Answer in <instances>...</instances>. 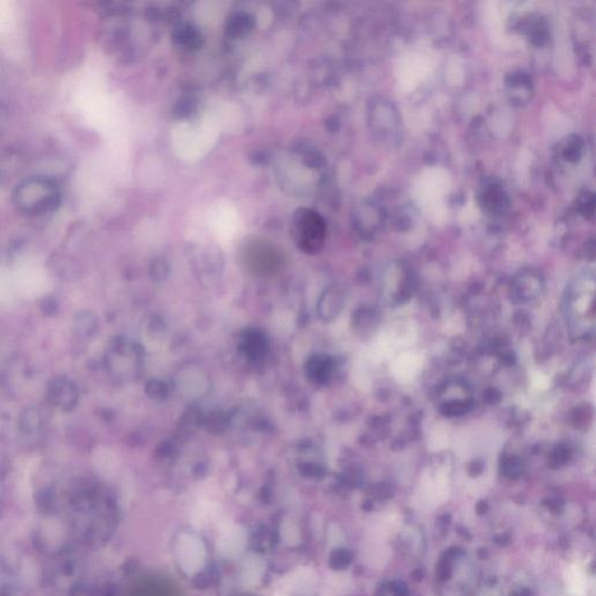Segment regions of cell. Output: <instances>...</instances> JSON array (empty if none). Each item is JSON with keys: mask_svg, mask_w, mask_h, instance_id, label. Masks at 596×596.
Returning a JSON list of instances; mask_svg holds the SVG:
<instances>
[{"mask_svg": "<svg viewBox=\"0 0 596 596\" xmlns=\"http://www.w3.org/2000/svg\"><path fill=\"white\" fill-rule=\"evenodd\" d=\"M291 233L302 252L316 254L325 243V221L316 211L302 207L293 214Z\"/></svg>", "mask_w": 596, "mask_h": 596, "instance_id": "6da1fadb", "label": "cell"}, {"mask_svg": "<svg viewBox=\"0 0 596 596\" xmlns=\"http://www.w3.org/2000/svg\"><path fill=\"white\" fill-rule=\"evenodd\" d=\"M239 258L246 271L258 278L276 274L283 261L278 249L262 239L246 240L240 249Z\"/></svg>", "mask_w": 596, "mask_h": 596, "instance_id": "7a4b0ae2", "label": "cell"}, {"mask_svg": "<svg viewBox=\"0 0 596 596\" xmlns=\"http://www.w3.org/2000/svg\"><path fill=\"white\" fill-rule=\"evenodd\" d=\"M570 322L577 335H586L594 326V276L577 280L568 295Z\"/></svg>", "mask_w": 596, "mask_h": 596, "instance_id": "3957f363", "label": "cell"}, {"mask_svg": "<svg viewBox=\"0 0 596 596\" xmlns=\"http://www.w3.org/2000/svg\"><path fill=\"white\" fill-rule=\"evenodd\" d=\"M142 355L137 345L127 340H117L106 352V368L112 377L120 381L137 379L141 370Z\"/></svg>", "mask_w": 596, "mask_h": 596, "instance_id": "277c9868", "label": "cell"}, {"mask_svg": "<svg viewBox=\"0 0 596 596\" xmlns=\"http://www.w3.org/2000/svg\"><path fill=\"white\" fill-rule=\"evenodd\" d=\"M175 387L184 399H202L210 390V379L204 370L196 365H185L176 373Z\"/></svg>", "mask_w": 596, "mask_h": 596, "instance_id": "5b68a950", "label": "cell"}, {"mask_svg": "<svg viewBox=\"0 0 596 596\" xmlns=\"http://www.w3.org/2000/svg\"><path fill=\"white\" fill-rule=\"evenodd\" d=\"M479 203L487 214L498 216L507 211L509 197L498 181L487 179L479 192Z\"/></svg>", "mask_w": 596, "mask_h": 596, "instance_id": "8992f818", "label": "cell"}, {"mask_svg": "<svg viewBox=\"0 0 596 596\" xmlns=\"http://www.w3.org/2000/svg\"><path fill=\"white\" fill-rule=\"evenodd\" d=\"M49 402L55 408L62 412H70L76 408L78 402V390L70 380L58 377L49 383L47 390Z\"/></svg>", "mask_w": 596, "mask_h": 596, "instance_id": "52a82bcc", "label": "cell"}, {"mask_svg": "<svg viewBox=\"0 0 596 596\" xmlns=\"http://www.w3.org/2000/svg\"><path fill=\"white\" fill-rule=\"evenodd\" d=\"M346 302V293L344 289L332 286L326 288L320 295L317 305L319 318L324 322H332L340 315Z\"/></svg>", "mask_w": 596, "mask_h": 596, "instance_id": "ba28073f", "label": "cell"}, {"mask_svg": "<svg viewBox=\"0 0 596 596\" xmlns=\"http://www.w3.org/2000/svg\"><path fill=\"white\" fill-rule=\"evenodd\" d=\"M377 112L374 118L375 120L374 125L377 126V135L380 139L381 140L394 139L399 127V113L394 109V106L388 103H379Z\"/></svg>", "mask_w": 596, "mask_h": 596, "instance_id": "9c48e42d", "label": "cell"}, {"mask_svg": "<svg viewBox=\"0 0 596 596\" xmlns=\"http://www.w3.org/2000/svg\"><path fill=\"white\" fill-rule=\"evenodd\" d=\"M508 96L513 104L523 105L529 102L533 93V83L530 77L524 73H513L506 80Z\"/></svg>", "mask_w": 596, "mask_h": 596, "instance_id": "30bf717a", "label": "cell"}, {"mask_svg": "<svg viewBox=\"0 0 596 596\" xmlns=\"http://www.w3.org/2000/svg\"><path fill=\"white\" fill-rule=\"evenodd\" d=\"M240 351L249 360L258 361L265 357L268 351L266 335L258 330H247L240 341Z\"/></svg>", "mask_w": 596, "mask_h": 596, "instance_id": "8fae6325", "label": "cell"}, {"mask_svg": "<svg viewBox=\"0 0 596 596\" xmlns=\"http://www.w3.org/2000/svg\"><path fill=\"white\" fill-rule=\"evenodd\" d=\"M335 364L331 357L317 354L310 357L305 365L306 377L316 385H324L331 379Z\"/></svg>", "mask_w": 596, "mask_h": 596, "instance_id": "7c38bea8", "label": "cell"}, {"mask_svg": "<svg viewBox=\"0 0 596 596\" xmlns=\"http://www.w3.org/2000/svg\"><path fill=\"white\" fill-rule=\"evenodd\" d=\"M559 154L565 162H579L584 154V141L577 135H570L561 142Z\"/></svg>", "mask_w": 596, "mask_h": 596, "instance_id": "4fadbf2b", "label": "cell"}, {"mask_svg": "<svg viewBox=\"0 0 596 596\" xmlns=\"http://www.w3.org/2000/svg\"><path fill=\"white\" fill-rule=\"evenodd\" d=\"M524 31L528 38L531 40L533 45L542 46L548 41V29L545 20L540 16H530L524 23Z\"/></svg>", "mask_w": 596, "mask_h": 596, "instance_id": "5bb4252c", "label": "cell"}, {"mask_svg": "<svg viewBox=\"0 0 596 596\" xmlns=\"http://www.w3.org/2000/svg\"><path fill=\"white\" fill-rule=\"evenodd\" d=\"M97 329V319L93 313H83L75 319V331L82 338H88L95 333Z\"/></svg>", "mask_w": 596, "mask_h": 596, "instance_id": "9a60e30c", "label": "cell"}, {"mask_svg": "<svg viewBox=\"0 0 596 596\" xmlns=\"http://www.w3.org/2000/svg\"><path fill=\"white\" fill-rule=\"evenodd\" d=\"M577 209L582 217L586 219H593L595 212V197L593 192H585L577 198Z\"/></svg>", "mask_w": 596, "mask_h": 596, "instance_id": "2e32d148", "label": "cell"}, {"mask_svg": "<svg viewBox=\"0 0 596 596\" xmlns=\"http://www.w3.org/2000/svg\"><path fill=\"white\" fill-rule=\"evenodd\" d=\"M147 394L154 399H163L168 395V387L159 380H152L147 385Z\"/></svg>", "mask_w": 596, "mask_h": 596, "instance_id": "e0dca14e", "label": "cell"}, {"mask_svg": "<svg viewBox=\"0 0 596 596\" xmlns=\"http://www.w3.org/2000/svg\"><path fill=\"white\" fill-rule=\"evenodd\" d=\"M471 405L467 402L453 401L443 405L441 412L445 416H461L469 412Z\"/></svg>", "mask_w": 596, "mask_h": 596, "instance_id": "ac0fdd59", "label": "cell"}, {"mask_svg": "<svg viewBox=\"0 0 596 596\" xmlns=\"http://www.w3.org/2000/svg\"><path fill=\"white\" fill-rule=\"evenodd\" d=\"M152 275H153V278H155V280H163L168 275V267L163 262H160V263L157 262L155 265H153V268H152Z\"/></svg>", "mask_w": 596, "mask_h": 596, "instance_id": "d6986e66", "label": "cell"}]
</instances>
